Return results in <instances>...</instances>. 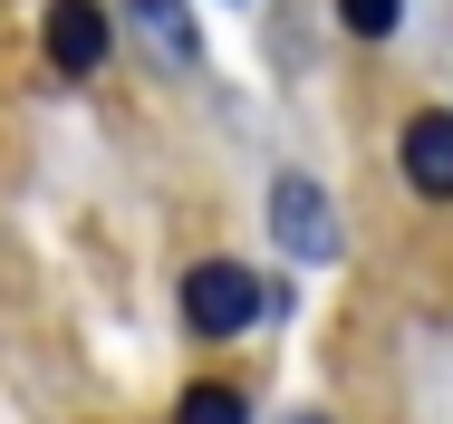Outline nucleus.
Instances as JSON below:
<instances>
[{
	"label": "nucleus",
	"mask_w": 453,
	"mask_h": 424,
	"mask_svg": "<svg viewBox=\"0 0 453 424\" xmlns=\"http://www.w3.org/2000/svg\"><path fill=\"white\" fill-rule=\"evenodd\" d=\"M271 251H289V260H338V212H328L319 173H271Z\"/></svg>",
	"instance_id": "2"
},
{
	"label": "nucleus",
	"mask_w": 453,
	"mask_h": 424,
	"mask_svg": "<svg viewBox=\"0 0 453 424\" xmlns=\"http://www.w3.org/2000/svg\"><path fill=\"white\" fill-rule=\"evenodd\" d=\"M174 424H251V415H242V396H232V386H193V396L174 405Z\"/></svg>",
	"instance_id": "6"
},
{
	"label": "nucleus",
	"mask_w": 453,
	"mask_h": 424,
	"mask_svg": "<svg viewBox=\"0 0 453 424\" xmlns=\"http://www.w3.org/2000/svg\"><path fill=\"white\" fill-rule=\"evenodd\" d=\"M338 19H348L357 39H395V19H405V0H338Z\"/></svg>",
	"instance_id": "7"
},
{
	"label": "nucleus",
	"mask_w": 453,
	"mask_h": 424,
	"mask_svg": "<svg viewBox=\"0 0 453 424\" xmlns=\"http://www.w3.org/2000/svg\"><path fill=\"white\" fill-rule=\"evenodd\" d=\"M251 319H261V280L251 270H232V260L183 270V328L193 338H242Z\"/></svg>",
	"instance_id": "1"
},
{
	"label": "nucleus",
	"mask_w": 453,
	"mask_h": 424,
	"mask_svg": "<svg viewBox=\"0 0 453 424\" xmlns=\"http://www.w3.org/2000/svg\"><path fill=\"white\" fill-rule=\"evenodd\" d=\"M395 165H405V183L425 203H453V116H415L395 135Z\"/></svg>",
	"instance_id": "3"
},
{
	"label": "nucleus",
	"mask_w": 453,
	"mask_h": 424,
	"mask_svg": "<svg viewBox=\"0 0 453 424\" xmlns=\"http://www.w3.org/2000/svg\"><path fill=\"white\" fill-rule=\"evenodd\" d=\"M299 424H319V415H299Z\"/></svg>",
	"instance_id": "8"
},
{
	"label": "nucleus",
	"mask_w": 453,
	"mask_h": 424,
	"mask_svg": "<svg viewBox=\"0 0 453 424\" xmlns=\"http://www.w3.org/2000/svg\"><path fill=\"white\" fill-rule=\"evenodd\" d=\"M106 39H116V29H106L96 0H58V10H49V58H58L68 78H88L96 58H106Z\"/></svg>",
	"instance_id": "5"
},
{
	"label": "nucleus",
	"mask_w": 453,
	"mask_h": 424,
	"mask_svg": "<svg viewBox=\"0 0 453 424\" xmlns=\"http://www.w3.org/2000/svg\"><path fill=\"white\" fill-rule=\"evenodd\" d=\"M116 10H126V29H135L165 68H193V58H203V29H193L183 0H116Z\"/></svg>",
	"instance_id": "4"
}]
</instances>
